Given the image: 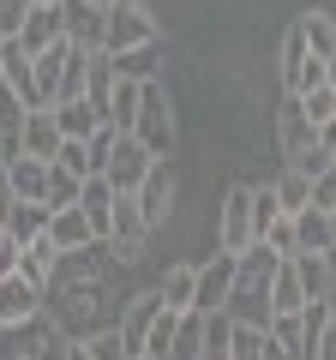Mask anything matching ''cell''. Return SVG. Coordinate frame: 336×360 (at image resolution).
I'll return each instance as SVG.
<instances>
[{"label": "cell", "mask_w": 336, "mask_h": 360, "mask_svg": "<svg viewBox=\"0 0 336 360\" xmlns=\"http://www.w3.org/2000/svg\"><path fill=\"white\" fill-rule=\"evenodd\" d=\"M276 264H283V258H276L264 240H252L240 252V276H234V295H228V307H222L234 324H259V330H271V319H276V307H271Z\"/></svg>", "instance_id": "cell-1"}, {"label": "cell", "mask_w": 336, "mask_h": 360, "mask_svg": "<svg viewBox=\"0 0 336 360\" xmlns=\"http://www.w3.org/2000/svg\"><path fill=\"white\" fill-rule=\"evenodd\" d=\"M132 139L144 144L150 156H174V115H168V90L156 84H144V96H138V120H132Z\"/></svg>", "instance_id": "cell-2"}, {"label": "cell", "mask_w": 336, "mask_h": 360, "mask_svg": "<svg viewBox=\"0 0 336 360\" xmlns=\"http://www.w3.org/2000/svg\"><path fill=\"white\" fill-rule=\"evenodd\" d=\"M252 240H259V229H252V186H228L217 205V246L222 252H246Z\"/></svg>", "instance_id": "cell-3"}, {"label": "cell", "mask_w": 336, "mask_h": 360, "mask_svg": "<svg viewBox=\"0 0 336 360\" xmlns=\"http://www.w3.org/2000/svg\"><path fill=\"white\" fill-rule=\"evenodd\" d=\"M144 42H156L150 6H144V0H115V6H108V37H103V49L120 54V49H144Z\"/></svg>", "instance_id": "cell-4"}, {"label": "cell", "mask_w": 336, "mask_h": 360, "mask_svg": "<svg viewBox=\"0 0 336 360\" xmlns=\"http://www.w3.org/2000/svg\"><path fill=\"white\" fill-rule=\"evenodd\" d=\"M324 66L330 60H318V54L306 49V30L288 25V37H283V90L288 96H306L312 84H324Z\"/></svg>", "instance_id": "cell-5"}, {"label": "cell", "mask_w": 336, "mask_h": 360, "mask_svg": "<svg viewBox=\"0 0 336 360\" xmlns=\"http://www.w3.org/2000/svg\"><path fill=\"white\" fill-rule=\"evenodd\" d=\"M234 276H240V252H222V246H217V258H210V264H198L193 312H217V307H228V295H234Z\"/></svg>", "instance_id": "cell-6"}, {"label": "cell", "mask_w": 336, "mask_h": 360, "mask_svg": "<svg viewBox=\"0 0 336 360\" xmlns=\"http://www.w3.org/2000/svg\"><path fill=\"white\" fill-rule=\"evenodd\" d=\"M144 234H150V222H144L138 198H132V193H120V198H115V229H108V246H115V258H120V264H132V258L144 252Z\"/></svg>", "instance_id": "cell-7"}, {"label": "cell", "mask_w": 336, "mask_h": 360, "mask_svg": "<svg viewBox=\"0 0 336 360\" xmlns=\"http://www.w3.org/2000/svg\"><path fill=\"white\" fill-rule=\"evenodd\" d=\"M150 162H156V156L144 150L132 132H120V139H115V156H108L103 174H108V186H115V193H138V180L150 174Z\"/></svg>", "instance_id": "cell-8"}, {"label": "cell", "mask_w": 336, "mask_h": 360, "mask_svg": "<svg viewBox=\"0 0 336 360\" xmlns=\"http://www.w3.org/2000/svg\"><path fill=\"white\" fill-rule=\"evenodd\" d=\"M132 198H138V210H144V222H150V229H156V222H168V210H174V162H168V156H156L150 174L138 180V193H132Z\"/></svg>", "instance_id": "cell-9"}, {"label": "cell", "mask_w": 336, "mask_h": 360, "mask_svg": "<svg viewBox=\"0 0 336 360\" xmlns=\"http://www.w3.org/2000/svg\"><path fill=\"white\" fill-rule=\"evenodd\" d=\"M276 144H283V162H295L300 150H312V144H318L312 115L300 108V96H288V90H283V108H276Z\"/></svg>", "instance_id": "cell-10"}, {"label": "cell", "mask_w": 336, "mask_h": 360, "mask_svg": "<svg viewBox=\"0 0 336 360\" xmlns=\"http://www.w3.org/2000/svg\"><path fill=\"white\" fill-rule=\"evenodd\" d=\"M42 300H49V288H37L25 270H6V276H0V324H25V319H37Z\"/></svg>", "instance_id": "cell-11"}, {"label": "cell", "mask_w": 336, "mask_h": 360, "mask_svg": "<svg viewBox=\"0 0 336 360\" xmlns=\"http://www.w3.org/2000/svg\"><path fill=\"white\" fill-rule=\"evenodd\" d=\"M156 312H162V295H132V300H120V342H127V354L138 360L144 354V336H150V324H156Z\"/></svg>", "instance_id": "cell-12"}, {"label": "cell", "mask_w": 336, "mask_h": 360, "mask_svg": "<svg viewBox=\"0 0 336 360\" xmlns=\"http://www.w3.org/2000/svg\"><path fill=\"white\" fill-rule=\"evenodd\" d=\"M60 18H66V37H72L78 49H103L108 6H96V0H60Z\"/></svg>", "instance_id": "cell-13"}, {"label": "cell", "mask_w": 336, "mask_h": 360, "mask_svg": "<svg viewBox=\"0 0 336 360\" xmlns=\"http://www.w3.org/2000/svg\"><path fill=\"white\" fill-rule=\"evenodd\" d=\"M115 186H108V174H84V186H78V210L91 217L96 240H108V229H115Z\"/></svg>", "instance_id": "cell-14"}, {"label": "cell", "mask_w": 336, "mask_h": 360, "mask_svg": "<svg viewBox=\"0 0 336 360\" xmlns=\"http://www.w3.org/2000/svg\"><path fill=\"white\" fill-rule=\"evenodd\" d=\"M49 240L60 246V252H84V246L96 240V229H91V217L78 205H60V210H49Z\"/></svg>", "instance_id": "cell-15"}, {"label": "cell", "mask_w": 336, "mask_h": 360, "mask_svg": "<svg viewBox=\"0 0 336 360\" xmlns=\"http://www.w3.org/2000/svg\"><path fill=\"white\" fill-rule=\"evenodd\" d=\"M6 174H13V198L49 205V156H13V162H6Z\"/></svg>", "instance_id": "cell-16"}, {"label": "cell", "mask_w": 336, "mask_h": 360, "mask_svg": "<svg viewBox=\"0 0 336 360\" xmlns=\"http://www.w3.org/2000/svg\"><path fill=\"white\" fill-rule=\"evenodd\" d=\"M60 37H66V18H60V6H30L25 30H18L13 42H25V54H42L49 42H60Z\"/></svg>", "instance_id": "cell-17"}, {"label": "cell", "mask_w": 336, "mask_h": 360, "mask_svg": "<svg viewBox=\"0 0 336 360\" xmlns=\"http://www.w3.org/2000/svg\"><path fill=\"white\" fill-rule=\"evenodd\" d=\"M18 270H25L37 288H49L54 283V270H60V246L49 240V234H37V240H25L18 246Z\"/></svg>", "instance_id": "cell-18"}, {"label": "cell", "mask_w": 336, "mask_h": 360, "mask_svg": "<svg viewBox=\"0 0 336 360\" xmlns=\"http://www.w3.org/2000/svg\"><path fill=\"white\" fill-rule=\"evenodd\" d=\"M66 60H72V37L49 42V49L37 54V96H42V103H54V96H60V78H66Z\"/></svg>", "instance_id": "cell-19"}, {"label": "cell", "mask_w": 336, "mask_h": 360, "mask_svg": "<svg viewBox=\"0 0 336 360\" xmlns=\"http://www.w3.org/2000/svg\"><path fill=\"white\" fill-rule=\"evenodd\" d=\"M120 72H115V54L108 49H91V66H84V103H96L108 115V96H115Z\"/></svg>", "instance_id": "cell-20"}, {"label": "cell", "mask_w": 336, "mask_h": 360, "mask_svg": "<svg viewBox=\"0 0 336 360\" xmlns=\"http://www.w3.org/2000/svg\"><path fill=\"white\" fill-rule=\"evenodd\" d=\"M54 120H60V139H91L96 127H103V108L84 103V96H72V103H49Z\"/></svg>", "instance_id": "cell-21"}, {"label": "cell", "mask_w": 336, "mask_h": 360, "mask_svg": "<svg viewBox=\"0 0 336 360\" xmlns=\"http://www.w3.org/2000/svg\"><path fill=\"white\" fill-rule=\"evenodd\" d=\"M295 240H300V252H330V240H336L330 210H318V205L295 210Z\"/></svg>", "instance_id": "cell-22"}, {"label": "cell", "mask_w": 336, "mask_h": 360, "mask_svg": "<svg viewBox=\"0 0 336 360\" xmlns=\"http://www.w3.org/2000/svg\"><path fill=\"white\" fill-rule=\"evenodd\" d=\"M60 150V120L54 108H30L25 115V156H54Z\"/></svg>", "instance_id": "cell-23"}, {"label": "cell", "mask_w": 336, "mask_h": 360, "mask_svg": "<svg viewBox=\"0 0 336 360\" xmlns=\"http://www.w3.org/2000/svg\"><path fill=\"white\" fill-rule=\"evenodd\" d=\"M193 288H198V264H168V276H162V307H174V312H193Z\"/></svg>", "instance_id": "cell-24"}, {"label": "cell", "mask_w": 336, "mask_h": 360, "mask_svg": "<svg viewBox=\"0 0 336 360\" xmlns=\"http://www.w3.org/2000/svg\"><path fill=\"white\" fill-rule=\"evenodd\" d=\"M138 96H144V84H138V78H120V84H115V96H108V127H115V132H132V120H138Z\"/></svg>", "instance_id": "cell-25"}, {"label": "cell", "mask_w": 336, "mask_h": 360, "mask_svg": "<svg viewBox=\"0 0 336 360\" xmlns=\"http://www.w3.org/2000/svg\"><path fill=\"white\" fill-rule=\"evenodd\" d=\"M6 229H13V240L25 246V240H37V234H49V205H30V198H18L13 210H6Z\"/></svg>", "instance_id": "cell-26"}, {"label": "cell", "mask_w": 336, "mask_h": 360, "mask_svg": "<svg viewBox=\"0 0 336 360\" xmlns=\"http://www.w3.org/2000/svg\"><path fill=\"white\" fill-rule=\"evenodd\" d=\"M271 193H276V205L295 217V210H306V205H312V180L300 174V168H288V162H283V174L271 180Z\"/></svg>", "instance_id": "cell-27"}, {"label": "cell", "mask_w": 336, "mask_h": 360, "mask_svg": "<svg viewBox=\"0 0 336 360\" xmlns=\"http://www.w3.org/2000/svg\"><path fill=\"white\" fill-rule=\"evenodd\" d=\"M271 307H276V312H300V307H306V288H300V276H295V258L276 264V276H271Z\"/></svg>", "instance_id": "cell-28"}, {"label": "cell", "mask_w": 336, "mask_h": 360, "mask_svg": "<svg viewBox=\"0 0 336 360\" xmlns=\"http://www.w3.org/2000/svg\"><path fill=\"white\" fill-rule=\"evenodd\" d=\"M295 276H300V288H306V300H324L330 295V264H324V252H295Z\"/></svg>", "instance_id": "cell-29"}, {"label": "cell", "mask_w": 336, "mask_h": 360, "mask_svg": "<svg viewBox=\"0 0 336 360\" xmlns=\"http://www.w3.org/2000/svg\"><path fill=\"white\" fill-rule=\"evenodd\" d=\"M168 360H205V312H181V330H174Z\"/></svg>", "instance_id": "cell-30"}, {"label": "cell", "mask_w": 336, "mask_h": 360, "mask_svg": "<svg viewBox=\"0 0 336 360\" xmlns=\"http://www.w3.org/2000/svg\"><path fill=\"white\" fill-rule=\"evenodd\" d=\"M78 186H84V174L49 156V210H60V205H78Z\"/></svg>", "instance_id": "cell-31"}, {"label": "cell", "mask_w": 336, "mask_h": 360, "mask_svg": "<svg viewBox=\"0 0 336 360\" xmlns=\"http://www.w3.org/2000/svg\"><path fill=\"white\" fill-rule=\"evenodd\" d=\"M115 72L150 84V78H156V42H144V49H120V54H115Z\"/></svg>", "instance_id": "cell-32"}, {"label": "cell", "mask_w": 336, "mask_h": 360, "mask_svg": "<svg viewBox=\"0 0 336 360\" xmlns=\"http://www.w3.org/2000/svg\"><path fill=\"white\" fill-rule=\"evenodd\" d=\"M300 30H306V49L318 54V60H330V54H336V18L330 13H306V18H300Z\"/></svg>", "instance_id": "cell-33"}, {"label": "cell", "mask_w": 336, "mask_h": 360, "mask_svg": "<svg viewBox=\"0 0 336 360\" xmlns=\"http://www.w3.org/2000/svg\"><path fill=\"white\" fill-rule=\"evenodd\" d=\"M174 330H181V312L162 307V312H156V324H150V336H144V354L168 360V348H174Z\"/></svg>", "instance_id": "cell-34"}, {"label": "cell", "mask_w": 336, "mask_h": 360, "mask_svg": "<svg viewBox=\"0 0 336 360\" xmlns=\"http://www.w3.org/2000/svg\"><path fill=\"white\" fill-rule=\"evenodd\" d=\"M228 354H234V360H264V330H259V324H234Z\"/></svg>", "instance_id": "cell-35"}, {"label": "cell", "mask_w": 336, "mask_h": 360, "mask_svg": "<svg viewBox=\"0 0 336 360\" xmlns=\"http://www.w3.org/2000/svg\"><path fill=\"white\" fill-rule=\"evenodd\" d=\"M259 240H264V246H271V252H276V258H295V252H300V240H295V217H276V222H271V229H264V234H259Z\"/></svg>", "instance_id": "cell-36"}, {"label": "cell", "mask_w": 336, "mask_h": 360, "mask_svg": "<svg viewBox=\"0 0 336 360\" xmlns=\"http://www.w3.org/2000/svg\"><path fill=\"white\" fill-rule=\"evenodd\" d=\"M300 108L312 115V127H324V120H336V90L330 84H312L306 96H300Z\"/></svg>", "instance_id": "cell-37"}, {"label": "cell", "mask_w": 336, "mask_h": 360, "mask_svg": "<svg viewBox=\"0 0 336 360\" xmlns=\"http://www.w3.org/2000/svg\"><path fill=\"white\" fill-rule=\"evenodd\" d=\"M30 6H37V0H0V37H18L25 18H30Z\"/></svg>", "instance_id": "cell-38"}, {"label": "cell", "mask_w": 336, "mask_h": 360, "mask_svg": "<svg viewBox=\"0 0 336 360\" xmlns=\"http://www.w3.org/2000/svg\"><path fill=\"white\" fill-rule=\"evenodd\" d=\"M312 205H318V210H336V162L324 168V174H312Z\"/></svg>", "instance_id": "cell-39"}, {"label": "cell", "mask_w": 336, "mask_h": 360, "mask_svg": "<svg viewBox=\"0 0 336 360\" xmlns=\"http://www.w3.org/2000/svg\"><path fill=\"white\" fill-rule=\"evenodd\" d=\"M6 270H18V240H13V229L0 222V276H6Z\"/></svg>", "instance_id": "cell-40"}, {"label": "cell", "mask_w": 336, "mask_h": 360, "mask_svg": "<svg viewBox=\"0 0 336 360\" xmlns=\"http://www.w3.org/2000/svg\"><path fill=\"white\" fill-rule=\"evenodd\" d=\"M13 205H18V198H13V174H6V162H0V217H6Z\"/></svg>", "instance_id": "cell-41"}, {"label": "cell", "mask_w": 336, "mask_h": 360, "mask_svg": "<svg viewBox=\"0 0 336 360\" xmlns=\"http://www.w3.org/2000/svg\"><path fill=\"white\" fill-rule=\"evenodd\" d=\"M312 360H336V324H330V330L318 336V348H312Z\"/></svg>", "instance_id": "cell-42"}, {"label": "cell", "mask_w": 336, "mask_h": 360, "mask_svg": "<svg viewBox=\"0 0 336 360\" xmlns=\"http://www.w3.org/2000/svg\"><path fill=\"white\" fill-rule=\"evenodd\" d=\"M318 144H324V150L336 156V120H324V127H318Z\"/></svg>", "instance_id": "cell-43"}, {"label": "cell", "mask_w": 336, "mask_h": 360, "mask_svg": "<svg viewBox=\"0 0 336 360\" xmlns=\"http://www.w3.org/2000/svg\"><path fill=\"white\" fill-rule=\"evenodd\" d=\"M66 360H96V354H91V342H72V348H66Z\"/></svg>", "instance_id": "cell-44"}, {"label": "cell", "mask_w": 336, "mask_h": 360, "mask_svg": "<svg viewBox=\"0 0 336 360\" xmlns=\"http://www.w3.org/2000/svg\"><path fill=\"white\" fill-rule=\"evenodd\" d=\"M324 84H330V90H336V54H330V66H324Z\"/></svg>", "instance_id": "cell-45"}, {"label": "cell", "mask_w": 336, "mask_h": 360, "mask_svg": "<svg viewBox=\"0 0 336 360\" xmlns=\"http://www.w3.org/2000/svg\"><path fill=\"white\" fill-rule=\"evenodd\" d=\"M324 264H330V283H336V240H330V252H324Z\"/></svg>", "instance_id": "cell-46"}, {"label": "cell", "mask_w": 336, "mask_h": 360, "mask_svg": "<svg viewBox=\"0 0 336 360\" xmlns=\"http://www.w3.org/2000/svg\"><path fill=\"white\" fill-rule=\"evenodd\" d=\"M324 307H330V324H336V288H330V295H324Z\"/></svg>", "instance_id": "cell-47"}, {"label": "cell", "mask_w": 336, "mask_h": 360, "mask_svg": "<svg viewBox=\"0 0 336 360\" xmlns=\"http://www.w3.org/2000/svg\"><path fill=\"white\" fill-rule=\"evenodd\" d=\"M6 42H13V37H0V60H6Z\"/></svg>", "instance_id": "cell-48"}, {"label": "cell", "mask_w": 336, "mask_h": 360, "mask_svg": "<svg viewBox=\"0 0 336 360\" xmlns=\"http://www.w3.org/2000/svg\"><path fill=\"white\" fill-rule=\"evenodd\" d=\"M37 6H60V0H37Z\"/></svg>", "instance_id": "cell-49"}, {"label": "cell", "mask_w": 336, "mask_h": 360, "mask_svg": "<svg viewBox=\"0 0 336 360\" xmlns=\"http://www.w3.org/2000/svg\"><path fill=\"white\" fill-rule=\"evenodd\" d=\"M96 6H115V0H96Z\"/></svg>", "instance_id": "cell-50"}, {"label": "cell", "mask_w": 336, "mask_h": 360, "mask_svg": "<svg viewBox=\"0 0 336 360\" xmlns=\"http://www.w3.org/2000/svg\"><path fill=\"white\" fill-rule=\"evenodd\" d=\"M330 229H336V210H330Z\"/></svg>", "instance_id": "cell-51"}, {"label": "cell", "mask_w": 336, "mask_h": 360, "mask_svg": "<svg viewBox=\"0 0 336 360\" xmlns=\"http://www.w3.org/2000/svg\"><path fill=\"white\" fill-rule=\"evenodd\" d=\"M138 360H156V354H138Z\"/></svg>", "instance_id": "cell-52"}]
</instances>
